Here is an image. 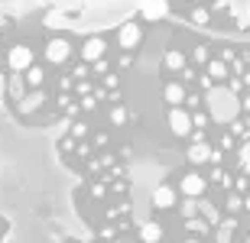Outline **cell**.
Wrapping results in <instances>:
<instances>
[{"label":"cell","mask_w":250,"mask_h":243,"mask_svg":"<svg viewBox=\"0 0 250 243\" xmlns=\"http://www.w3.org/2000/svg\"><path fill=\"white\" fill-rule=\"evenodd\" d=\"M192 123H195V130H208V117L205 113H192Z\"/></svg>","instance_id":"cell-27"},{"label":"cell","mask_w":250,"mask_h":243,"mask_svg":"<svg viewBox=\"0 0 250 243\" xmlns=\"http://www.w3.org/2000/svg\"><path fill=\"white\" fill-rule=\"evenodd\" d=\"M7 65H10L13 75H23V72L33 65V49H29V46H13L7 52Z\"/></svg>","instance_id":"cell-7"},{"label":"cell","mask_w":250,"mask_h":243,"mask_svg":"<svg viewBox=\"0 0 250 243\" xmlns=\"http://www.w3.org/2000/svg\"><path fill=\"white\" fill-rule=\"evenodd\" d=\"M179 214H182V221L195 217V214H198V198H186V201L179 205Z\"/></svg>","instance_id":"cell-20"},{"label":"cell","mask_w":250,"mask_h":243,"mask_svg":"<svg viewBox=\"0 0 250 243\" xmlns=\"http://www.w3.org/2000/svg\"><path fill=\"white\" fill-rule=\"evenodd\" d=\"M176 243H202L198 237H188V240H176Z\"/></svg>","instance_id":"cell-30"},{"label":"cell","mask_w":250,"mask_h":243,"mask_svg":"<svg viewBox=\"0 0 250 243\" xmlns=\"http://www.w3.org/2000/svg\"><path fill=\"white\" fill-rule=\"evenodd\" d=\"M166 120H169V130L176 133L179 140H188L192 136V130H195V123H192V113L179 104V107H169V113H166Z\"/></svg>","instance_id":"cell-2"},{"label":"cell","mask_w":250,"mask_h":243,"mask_svg":"<svg viewBox=\"0 0 250 243\" xmlns=\"http://www.w3.org/2000/svg\"><path fill=\"white\" fill-rule=\"evenodd\" d=\"M104 56H107V39H101V36L84 39V46H82L84 62H98V58H104Z\"/></svg>","instance_id":"cell-8"},{"label":"cell","mask_w":250,"mask_h":243,"mask_svg":"<svg viewBox=\"0 0 250 243\" xmlns=\"http://www.w3.org/2000/svg\"><path fill=\"white\" fill-rule=\"evenodd\" d=\"M42 101H46V94H42V91H36V88H33V91H26L23 97H20V113H33Z\"/></svg>","instance_id":"cell-16"},{"label":"cell","mask_w":250,"mask_h":243,"mask_svg":"<svg viewBox=\"0 0 250 243\" xmlns=\"http://www.w3.org/2000/svg\"><path fill=\"white\" fill-rule=\"evenodd\" d=\"M237 224H241V221H237V217H224L221 224H218V243H231L234 240V230H237Z\"/></svg>","instance_id":"cell-18"},{"label":"cell","mask_w":250,"mask_h":243,"mask_svg":"<svg viewBox=\"0 0 250 243\" xmlns=\"http://www.w3.org/2000/svg\"><path fill=\"white\" fill-rule=\"evenodd\" d=\"M133 65V52H124L121 58H117V68H130Z\"/></svg>","instance_id":"cell-28"},{"label":"cell","mask_w":250,"mask_h":243,"mask_svg":"<svg viewBox=\"0 0 250 243\" xmlns=\"http://www.w3.org/2000/svg\"><path fill=\"white\" fill-rule=\"evenodd\" d=\"M68 58H72V42H68V39L56 36V39L46 42V62L49 65H65Z\"/></svg>","instance_id":"cell-4"},{"label":"cell","mask_w":250,"mask_h":243,"mask_svg":"<svg viewBox=\"0 0 250 243\" xmlns=\"http://www.w3.org/2000/svg\"><path fill=\"white\" fill-rule=\"evenodd\" d=\"M182 224H186V230H188V234H195V237H208V234H211V224H208L202 214L188 217V221H182Z\"/></svg>","instance_id":"cell-17"},{"label":"cell","mask_w":250,"mask_h":243,"mask_svg":"<svg viewBox=\"0 0 250 243\" xmlns=\"http://www.w3.org/2000/svg\"><path fill=\"white\" fill-rule=\"evenodd\" d=\"M205 75L211 78V81H228V78H231V65H228L224 58H208V65H205Z\"/></svg>","instance_id":"cell-10"},{"label":"cell","mask_w":250,"mask_h":243,"mask_svg":"<svg viewBox=\"0 0 250 243\" xmlns=\"http://www.w3.org/2000/svg\"><path fill=\"white\" fill-rule=\"evenodd\" d=\"M163 68H166V72H179V75H182V68H188L186 52H179V49H169L166 56H163Z\"/></svg>","instance_id":"cell-12"},{"label":"cell","mask_w":250,"mask_h":243,"mask_svg":"<svg viewBox=\"0 0 250 243\" xmlns=\"http://www.w3.org/2000/svg\"><path fill=\"white\" fill-rule=\"evenodd\" d=\"M241 207H244V198L241 195H228V201H224V211H228V214H237Z\"/></svg>","instance_id":"cell-22"},{"label":"cell","mask_w":250,"mask_h":243,"mask_svg":"<svg viewBox=\"0 0 250 243\" xmlns=\"http://www.w3.org/2000/svg\"><path fill=\"white\" fill-rule=\"evenodd\" d=\"M231 243H250V237H247V240H231Z\"/></svg>","instance_id":"cell-32"},{"label":"cell","mask_w":250,"mask_h":243,"mask_svg":"<svg viewBox=\"0 0 250 243\" xmlns=\"http://www.w3.org/2000/svg\"><path fill=\"white\" fill-rule=\"evenodd\" d=\"M23 78H26V84H29V88H39V84L46 81V72H42L39 65H29L26 72H23Z\"/></svg>","instance_id":"cell-19"},{"label":"cell","mask_w":250,"mask_h":243,"mask_svg":"<svg viewBox=\"0 0 250 243\" xmlns=\"http://www.w3.org/2000/svg\"><path fill=\"white\" fill-rule=\"evenodd\" d=\"M130 120V111H127V107H124V104H121V107H114V111H111V123H114V127H124V123H127Z\"/></svg>","instance_id":"cell-21"},{"label":"cell","mask_w":250,"mask_h":243,"mask_svg":"<svg viewBox=\"0 0 250 243\" xmlns=\"http://www.w3.org/2000/svg\"><path fill=\"white\" fill-rule=\"evenodd\" d=\"M188 162L192 166H205V162L211 159V146H208V140H202V143H188Z\"/></svg>","instance_id":"cell-11"},{"label":"cell","mask_w":250,"mask_h":243,"mask_svg":"<svg viewBox=\"0 0 250 243\" xmlns=\"http://www.w3.org/2000/svg\"><path fill=\"white\" fill-rule=\"evenodd\" d=\"M198 214H202V217H205V221H208L211 227H218V224L224 221V217H221V211H218V207H214L211 201H208V198H198Z\"/></svg>","instance_id":"cell-15"},{"label":"cell","mask_w":250,"mask_h":243,"mask_svg":"<svg viewBox=\"0 0 250 243\" xmlns=\"http://www.w3.org/2000/svg\"><path fill=\"white\" fill-rule=\"evenodd\" d=\"M205 188H208V178L198 175V172H186V175L179 178V191H182V198H202Z\"/></svg>","instance_id":"cell-6"},{"label":"cell","mask_w":250,"mask_h":243,"mask_svg":"<svg viewBox=\"0 0 250 243\" xmlns=\"http://www.w3.org/2000/svg\"><path fill=\"white\" fill-rule=\"evenodd\" d=\"M140 42H143V29H140V23L127 19V23L117 29V46H121L124 52H133V49H140Z\"/></svg>","instance_id":"cell-3"},{"label":"cell","mask_w":250,"mask_h":243,"mask_svg":"<svg viewBox=\"0 0 250 243\" xmlns=\"http://www.w3.org/2000/svg\"><path fill=\"white\" fill-rule=\"evenodd\" d=\"M188 91L182 81H166V88H163V101L169 104V107H179V104H186Z\"/></svg>","instance_id":"cell-9"},{"label":"cell","mask_w":250,"mask_h":243,"mask_svg":"<svg viewBox=\"0 0 250 243\" xmlns=\"http://www.w3.org/2000/svg\"><path fill=\"white\" fill-rule=\"evenodd\" d=\"M91 72L94 75H107V72H111V62H107V58H98V62H91Z\"/></svg>","instance_id":"cell-24"},{"label":"cell","mask_w":250,"mask_h":243,"mask_svg":"<svg viewBox=\"0 0 250 243\" xmlns=\"http://www.w3.org/2000/svg\"><path fill=\"white\" fill-rule=\"evenodd\" d=\"M149 201H153V207H156V211H172V207L179 205V191L169 185V182H163V185L153 188Z\"/></svg>","instance_id":"cell-5"},{"label":"cell","mask_w":250,"mask_h":243,"mask_svg":"<svg viewBox=\"0 0 250 243\" xmlns=\"http://www.w3.org/2000/svg\"><path fill=\"white\" fill-rule=\"evenodd\" d=\"M104 88H111V91H114V88H117V75H104Z\"/></svg>","instance_id":"cell-29"},{"label":"cell","mask_w":250,"mask_h":243,"mask_svg":"<svg viewBox=\"0 0 250 243\" xmlns=\"http://www.w3.org/2000/svg\"><path fill=\"white\" fill-rule=\"evenodd\" d=\"M192 62L195 65H208V46H195L192 49Z\"/></svg>","instance_id":"cell-23"},{"label":"cell","mask_w":250,"mask_h":243,"mask_svg":"<svg viewBox=\"0 0 250 243\" xmlns=\"http://www.w3.org/2000/svg\"><path fill=\"white\" fill-rule=\"evenodd\" d=\"M163 240V224L159 221H143L140 224V243H159Z\"/></svg>","instance_id":"cell-14"},{"label":"cell","mask_w":250,"mask_h":243,"mask_svg":"<svg viewBox=\"0 0 250 243\" xmlns=\"http://www.w3.org/2000/svg\"><path fill=\"white\" fill-rule=\"evenodd\" d=\"M143 19H163L166 17V0H140Z\"/></svg>","instance_id":"cell-13"},{"label":"cell","mask_w":250,"mask_h":243,"mask_svg":"<svg viewBox=\"0 0 250 243\" xmlns=\"http://www.w3.org/2000/svg\"><path fill=\"white\" fill-rule=\"evenodd\" d=\"M72 136H75V140L88 136V123H82V120H78V123H72Z\"/></svg>","instance_id":"cell-25"},{"label":"cell","mask_w":250,"mask_h":243,"mask_svg":"<svg viewBox=\"0 0 250 243\" xmlns=\"http://www.w3.org/2000/svg\"><path fill=\"white\" fill-rule=\"evenodd\" d=\"M244 88H250V75H244Z\"/></svg>","instance_id":"cell-31"},{"label":"cell","mask_w":250,"mask_h":243,"mask_svg":"<svg viewBox=\"0 0 250 243\" xmlns=\"http://www.w3.org/2000/svg\"><path fill=\"white\" fill-rule=\"evenodd\" d=\"M107 143H111V133H107V130L94 133V146H98V150H101V146H107Z\"/></svg>","instance_id":"cell-26"},{"label":"cell","mask_w":250,"mask_h":243,"mask_svg":"<svg viewBox=\"0 0 250 243\" xmlns=\"http://www.w3.org/2000/svg\"><path fill=\"white\" fill-rule=\"evenodd\" d=\"M244 207H250V198H244Z\"/></svg>","instance_id":"cell-33"},{"label":"cell","mask_w":250,"mask_h":243,"mask_svg":"<svg viewBox=\"0 0 250 243\" xmlns=\"http://www.w3.org/2000/svg\"><path fill=\"white\" fill-rule=\"evenodd\" d=\"M205 107H208V117H214L218 123H231L241 117V101L231 88H208Z\"/></svg>","instance_id":"cell-1"}]
</instances>
